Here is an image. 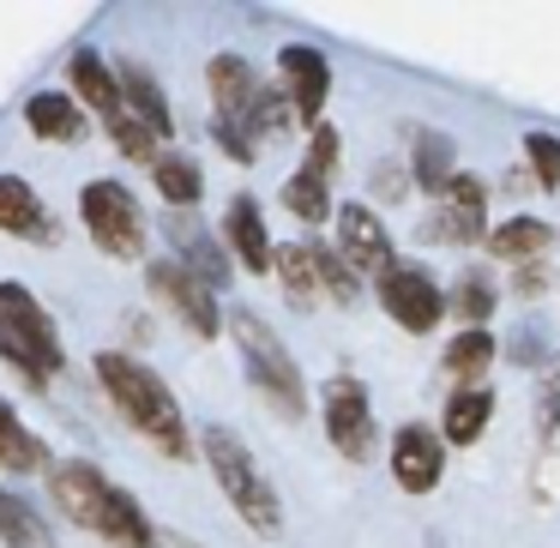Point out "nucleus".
<instances>
[{
	"label": "nucleus",
	"mask_w": 560,
	"mask_h": 548,
	"mask_svg": "<svg viewBox=\"0 0 560 548\" xmlns=\"http://www.w3.org/2000/svg\"><path fill=\"white\" fill-rule=\"evenodd\" d=\"M49 494L61 500V512L79 524V530L103 536L109 548H151L158 543V524L145 518V506H139L127 488H115L109 476H103L97 464H85V458L49 464Z\"/></svg>",
	"instance_id": "f257e3e1"
},
{
	"label": "nucleus",
	"mask_w": 560,
	"mask_h": 548,
	"mask_svg": "<svg viewBox=\"0 0 560 548\" xmlns=\"http://www.w3.org/2000/svg\"><path fill=\"white\" fill-rule=\"evenodd\" d=\"M97 380H103V392H109V404H115V410H121L158 452H170V458H194V440H187L182 404H175V392L163 386V380L151 374L139 355L103 350V355H97Z\"/></svg>",
	"instance_id": "f03ea898"
},
{
	"label": "nucleus",
	"mask_w": 560,
	"mask_h": 548,
	"mask_svg": "<svg viewBox=\"0 0 560 548\" xmlns=\"http://www.w3.org/2000/svg\"><path fill=\"white\" fill-rule=\"evenodd\" d=\"M199 446H206V464H211V476H218L223 500L247 518V530L278 536L283 530V500H278V488H271V476L254 464V452L242 446V434L211 422L206 434H199Z\"/></svg>",
	"instance_id": "7ed1b4c3"
},
{
	"label": "nucleus",
	"mask_w": 560,
	"mask_h": 548,
	"mask_svg": "<svg viewBox=\"0 0 560 548\" xmlns=\"http://www.w3.org/2000/svg\"><path fill=\"white\" fill-rule=\"evenodd\" d=\"M230 331H235V350H242V362H247L254 392L283 416V422H302V416H307V386H302L295 355L283 350V338H271V326L259 314H247V307H235V314H230Z\"/></svg>",
	"instance_id": "20e7f679"
},
{
	"label": "nucleus",
	"mask_w": 560,
	"mask_h": 548,
	"mask_svg": "<svg viewBox=\"0 0 560 548\" xmlns=\"http://www.w3.org/2000/svg\"><path fill=\"white\" fill-rule=\"evenodd\" d=\"M0 362H13L37 386L61 374V331L25 283H0Z\"/></svg>",
	"instance_id": "39448f33"
},
{
	"label": "nucleus",
	"mask_w": 560,
	"mask_h": 548,
	"mask_svg": "<svg viewBox=\"0 0 560 548\" xmlns=\"http://www.w3.org/2000/svg\"><path fill=\"white\" fill-rule=\"evenodd\" d=\"M79 211H85L91 242H97L109 259H139L145 254V211H139V199L127 194L121 182H91L85 194H79Z\"/></svg>",
	"instance_id": "423d86ee"
},
{
	"label": "nucleus",
	"mask_w": 560,
	"mask_h": 548,
	"mask_svg": "<svg viewBox=\"0 0 560 548\" xmlns=\"http://www.w3.org/2000/svg\"><path fill=\"white\" fill-rule=\"evenodd\" d=\"M145 290L158 295V302L170 307V314L182 319L194 338H218V290H211V283H199L182 259H151Z\"/></svg>",
	"instance_id": "0eeeda50"
},
{
	"label": "nucleus",
	"mask_w": 560,
	"mask_h": 548,
	"mask_svg": "<svg viewBox=\"0 0 560 548\" xmlns=\"http://www.w3.org/2000/svg\"><path fill=\"white\" fill-rule=\"evenodd\" d=\"M319 410H326V434H331V446H338L343 458L362 464L368 452H374V404H368V386H362L355 374L326 380V398H319Z\"/></svg>",
	"instance_id": "6e6552de"
},
{
	"label": "nucleus",
	"mask_w": 560,
	"mask_h": 548,
	"mask_svg": "<svg viewBox=\"0 0 560 548\" xmlns=\"http://www.w3.org/2000/svg\"><path fill=\"white\" fill-rule=\"evenodd\" d=\"M380 307H386L404 331H434L440 314H446V290H440L422 266H392L386 278H380Z\"/></svg>",
	"instance_id": "1a4fd4ad"
},
{
	"label": "nucleus",
	"mask_w": 560,
	"mask_h": 548,
	"mask_svg": "<svg viewBox=\"0 0 560 548\" xmlns=\"http://www.w3.org/2000/svg\"><path fill=\"white\" fill-rule=\"evenodd\" d=\"M488 187L476 175H452V187L434 199V218H428V242H488Z\"/></svg>",
	"instance_id": "9d476101"
},
{
	"label": "nucleus",
	"mask_w": 560,
	"mask_h": 548,
	"mask_svg": "<svg viewBox=\"0 0 560 548\" xmlns=\"http://www.w3.org/2000/svg\"><path fill=\"white\" fill-rule=\"evenodd\" d=\"M338 259L362 278V271H374V278H386L398 259H392V235L386 223H380V211L368 206H343L338 211Z\"/></svg>",
	"instance_id": "9b49d317"
},
{
	"label": "nucleus",
	"mask_w": 560,
	"mask_h": 548,
	"mask_svg": "<svg viewBox=\"0 0 560 548\" xmlns=\"http://www.w3.org/2000/svg\"><path fill=\"white\" fill-rule=\"evenodd\" d=\"M440 470H446V440L422 422H404L392 434V476H398V488L404 494H428L440 482Z\"/></svg>",
	"instance_id": "f8f14e48"
},
{
	"label": "nucleus",
	"mask_w": 560,
	"mask_h": 548,
	"mask_svg": "<svg viewBox=\"0 0 560 548\" xmlns=\"http://www.w3.org/2000/svg\"><path fill=\"white\" fill-rule=\"evenodd\" d=\"M278 67H283V91H290L295 115H302L307 127H319V109H326V91H331L326 55L307 49V43H290V49H278Z\"/></svg>",
	"instance_id": "ddd939ff"
},
{
	"label": "nucleus",
	"mask_w": 560,
	"mask_h": 548,
	"mask_svg": "<svg viewBox=\"0 0 560 548\" xmlns=\"http://www.w3.org/2000/svg\"><path fill=\"white\" fill-rule=\"evenodd\" d=\"M206 79H211L218 121H230V127H242V133H247V115H254V103L266 97V85L254 79V67H247L242 55H218V61L206 67Z\"/></svg>",
	"instance_id": "4468645a"
},
{
	"label": "nucleus",
	"mask_w": 560,
	"mask_h": 548,
	"mask_svg": "<svg viewBox=\"0 0 560 548\" xmlns=\"http://www.w3.org/2000/svg\"><path fill=\"white\" fill-rule=\"evenodd\" d=\"M115 85H121V103H127V115H133L139 127H151L158 139L175 133V109L163 103V85H158V79H151L139 61H121V67H115Z\"/></svg>",
	"instance_id": "2eb2a0df"
},
{
	"label": "nucleus",
	"mask_w": 560,
	"mask_h": 548,
	"mask_svg": "<svg viewBox=\"0 0 560 548\" xmlns=\"http://www.w3.org/2000/svg\"><path fill=\"white\" fill-rule=\"evenodd\" d=\"M223 242L235 247V259H242L254 278H266L271 266H278V247H271V235H266V223H259V206L254 199H235L230 206V218H223Z\"/></svg>",
	"instance_id": "dca6fc26"
},
{
	"label": "nucleus",
	"mask_w": 560,
	"mask_h": 548,
	"mask_svg": "<svg viewBox=\"0 0 560 548\" xmlns=\"http://www.w3.org/2000/svg\"><path fill=\"white\" fill-rule=\"evenodd\" d=\"M170 242H175V259H182L187 271H194L199 283H211V290H230V254H223L218 242H211V230H199V223H175L170 218Z\"/></svg>",
	"instance_id": "f3484780"
},
{
	"label": "nucleus",
	"mask_w": 560,
	"mask_h": 548,
	"mask_svg": "<svg viewBox=\"0 0 560 548\" xmlns=\"http://www.w3.org/2000/svg\"><path fill=\"white\" fill-rule=\"evenodd\" d=\"M0 230H7V235H37V242H55V218L43 211L37 187L19 182V175H0Z\"/></svg>",
	"instance_id": "a211bd4d"
},
{
	"label": "nucleus",
	"mask_w": 560,
	"mask_h": 548,
	"mask_svg": "<svg viewBox=\"0 0 560 548\" xmlns=\"http://www.w3.org/2000/svg\"><path fill=\"white\" fill-rule=\"evenodd\" d=\"M67 73H73V91L85 97V109H97L103 121H121L127 103H121V85H115V73L103 67L97 49H79L73 61H67Z\"/></svg>",
	"instance_id": "6ab92c4d"
},
{
	"label": "nucleus",
	"mask_w": 560,
	"mask_h": 548,
	"mask_svg": "<svg viewBox=\"0 0 560 548\" xmlns=\"http://www.w3.org/2000/svg\"><path fill=\"white\" fill-rule=\"evenodd\" d=\"M488 416H494V392L488 386H458L446 398V422H440V434L452 440V446H476L488 428Z\"/></svg>",
	"instance_id": "aec40b11"
},
{
	"label": "nucleus",
	"mask_w": 560,
	"mask_h": 548,
	"mask_svg": "<svg viewBox=\"0 0 560 548\" xmlns=\"http://www.w3.org/2000/svg\"><path fill=\"white\" fill-rule=\"evenodd\" d=\"M25 121H31V133H37V139L67 145V139H79L85 115H79V103L67 97V91H37V97L25 103Z\"/></svg>",
	"instance_id": "412c9836"
},
{
	"label": "nucleus",
	"mask_w": 560,
	"mask_h": 548,
	"mask_svg": "<svg viewBox=\"0 0 560 548\" xmlns=\"http://www.w3.org/2000/svg\"><path fill=\"white\" fill-rule=\"evenodd\" d=\"M31 470H49V446L37 434H25V422L0 404V476H31Z\"/></svg>",
	"instance_id": "4be33fe9"
},
{
	"label": "nucleus",
	"mask_w": 560,
	"mask_h": 548,
	"mask_svg": "<svg viewBox=\"0 0 560 548\" xmlns=\"http://www.w3.org/2000/svg\"><path fill=\"white\" fill-rule=\"evenodd\" d=\"M548 242H555V230H548L542 218H506L500 230H488V247H494L500 259H512V266H530V259H542Z\"/></svg>",
	"instance_id": "5701e85b"
},
{
	"label": "nucleus",
	"mask_w": 560,
	"mask_h": 548,
	"mask_svg": "<svg viewBox=\"0 0 560 548\" xmlns=\"http://www.w3.org/2000/svg\"><path fill=\"white\" fill-rule=\"evenodd\" d=\"M416 145H410V158H416V187H422V194H446V187H452V175H458V170H452V139L446 133H434V127H416Z\"/></svg>",
	"instance_id": "b1692460"
},
{
	"label": "nucleus",
	"mask_w": 560,
	"mask_h": 548,
	"mask_svg": "<svg viewBox=\"0 0 560 548\" xmlns=\"http://www.w3.org/2000/svg\"><path fill=\"white\" fill-rule=\"evenodd\" d=\"M0 543L7 548H55V530L31 512V500L0 488Z\"/></svg>",
	"instance_id": "393cba45"
},
{
	"label": "nucleus",
	"mask_w": 560,
	"mask_h": 548,
	"mask_svg": "<svg viewBox=\"0 0 560 548\" xmlns=\"http://www.w3.org/2000/svg\"><path fill=\"white\" fill-rule=\"evenodd\" d=\"M488 362H494V338H488L482 326H464L458 338L446 343V374L458 380V386H482Z\"/></svg>",
	"instance_id": "a878e982"
},
{
	"label": "nucleus",
	"mask_w": 560,
	"mask_h": 548,
	"mask_svg": "<svg viewBox=\"0 0 560 548\" xmlns=\"http://www.w3.org/2000/svg\"><path fill=\"white\" fill-rule=\"evenodd\" d=\"M271 271L283 278V290H290L295 307H314L319 302V266H314V247H307V242L278 247V266H271Z\"/></svg>",
	"instance_id": "bb28decb"
},
{
	"label": "nucleus",
	"mask_w": 560,
	"mask_h": 548,
	"mask_svg": "<svg viewBox=\"0 0 560 548\" xmlns=\"http://www.w3.org/2000/svg\"><path fill=\"white\" fill-rule=\"evenodd\" d=\"M151 175H158V194L170 199V211H187L199 194H206V182H199V163H194V158H175V151L151 163Z\"/></svg>",
	"instance_id": "cd10ccee"
},
{
	"label": "nucleus",
	"mask_w": 560,
	"mask_h": 548,
	"mask_svg": "<svg viewBox=\"0 0 560 548\" xmlns=\"http://www.w3.org/2000/svg\"><path fill=\"white\" fill-rule=\"evenodd\" d=\"M283 211H290V218H302V223H326V211H331V187H326V175L295 170L290 182H283Z\"/></svg>",
	"instance_id": "c85d7f7f"
},
{
	"label": "nucleus",
	"mask_w": 560,
	"mask_h": 548,
	"mask_svg": "<svg viewBox=\"0 0 560 548\" xmlns=\"http://www.w3.org/2000/svg\"><path fill=\"white\" fill-rule=\"evenodd\" d=\"M494 278L488 271H464L458 283H452V307H458V319H470V326H482L488 314H494Z\"/></svg>",
	"instance_id": "c756f323"
},
{
	"label": "nucleus",
	"mask_w": 560,
	"mask_h": 548,
	"mask_svg": "<svg viewBox=\"0 0 560 548\" xmlns=\"http://www.w3.org/2000/svg\"><path fill=\"white\" fill-rule=\"evenodd\" d=\"M314 266H319V290H326L331 302H355V295H362V278H355V271L331 254V247L314 242Z\"/></svg>",
	"instance_id": "7c9ffc66"
},
{
	"label": "nucleus",
	"mask_w": 560,
	"mask_h": 548,
	"mask_svg": "<svg viewBox=\"0 0 560 548\" xmlns=\"http://www.w3.org/2000/svg\"><path fill=\"white\" fill-rule=\"evenodd\" d=\"M524 151H530L536 187H560V139L555 133H530V139H524Z\"/></svg>",
	"instance_id": "2f4dec72"
},
{
	"label": "nucleus",
	"mask_w": 560,
	"mask_h": 548,
	"mask_svg": "<svg viewBox=\"0 0 560 548\" xmlns=\"http://www.w3.org/2000/svg\"><path fill=\"white\" fill-rule=\"evenodd\" d=\"M536 428H542V434L560 428V355L542 368V386H536Z\"/></svg>",
	"instance_id": "473e14b6"
},
{
	"label": "nucleus",
	"mask_w": 560,
	"mask_h": 548,
	"mask_svg": "<svg viewBox=\"0 0 560 548\" xmlns=\"http://www.w3.org/2000/svg\"><path fill=\"white\" fill-rule=\"evenodd\" d=\"M331 163H338V127L319 121L314 139H307V170H314V175H331Z\"/></svg>",
	"instance_id": "72a5a7b5"
},
{
	"label": "nucleus",
	"mask_w": 560,
	"mask_h": 548,
	"mask_svg": "<svg viewBox=\"0 0 560 548\" xmlns=\"http://www.w3.org/2000/svg\"><path fill=\"white\" fill-rule=\"evenodd\" d=\"M211 139H218V145L230 151L235 163H254V158H259V151H254V139H247L242 127H230V121H211Z\"/></svg>",
	"instance_id": "f704fd0d"
},
{
	"label": "nucleus",
	"mask_w": 560,
	"mask_h": 548,
	"mask_svg": "<svg viewBox=\"0 0 560 548\" xmlns=\"http://www.w3.org/2000/svg\"><path fill=\"white\" fill-rule=\"evenodd\" d=\"M512 355H518V362H536V355H542V331L530 326V331H524L518 343H512Z\"/></svg>",
	"instance_id": "c9c22d12"
},
{
	"label": "nucleus",
	"mask_w": 560,
	"mask_h": 548,
	"mask_svg": "<svg viewBox=\"0 0 560 548\" xmlns=\"http://www.w3.org/2000/svg\"><path fill=\"white\" fill-rule=\"evenodd\" d=\"M151 548H199V543H187L182 530H158V543H151Z\"/></svg>",
	"instance_id": "e433bc0d"
}]
</instances>
